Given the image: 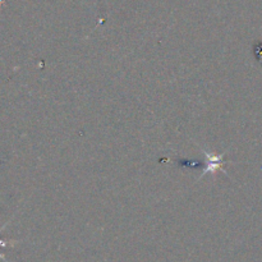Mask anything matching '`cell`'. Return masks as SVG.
Listing matches in <instances>:
<instances>
[{"instance_id": "cell-3", "label": "cell", "mask_w": 262, "mask_h": 262, "mask_svg": "<svg viewBox=\"0 0 262 262\" xmlns=\"http://www.w3.org/2000/svg\"><path fill=\"white\" fill-rule=\"evenodd\" d=\"M0 247H3V246L0 245ZM0 260L4 261V262H8V261H7V258H5V256H4V255H2V253H0Z\"/></svg>"}, {"instance_id": "cell-1", "label": "cell", "mask_w": 262, "mask_h": 262, "mask_svg": "<svg viewBox=\"0 0 262 262\" xmlns=\"http://www.w3.org/2000/svg\"><path fill=\"white\" fill-rule=\"evenodd\" d=\"M202 154L206 156V168H205L204 171H202L200 179H201L204 176H206V174H215L219 169H222L223 170L224 155H217V154L209 152V151L205 150V148H202Z\"/></svg>"}, {"instance_id": "cell-2", "label": "cell", "mask_w": 262, "mask_h": 262, "mask_svg": "<svg viewBox=\"0 0 262 262\" xmlns=\"http://www.w3.org/2000/svg\"><path fill=\"white\" fill-rule=\"evenodd\" d=\"M5 225H7V224H5ZM5 225H4V227L0 228V232H2V230L4 229ZM15 243H17V242H15V241H10V242H7V241H0V245H2L3 247H7V246H9V245H15Z\"/></svg>"}]
</instances>
